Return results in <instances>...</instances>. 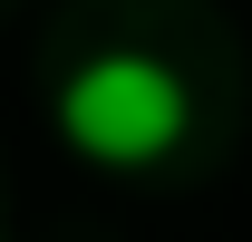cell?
Wrapping results in <instances>:
<instances>
[{
  "mask_svg": "<svg viewBox=\"0 0 252 242\" xmlns=\"http://www.w3.org/2000/svg\"><path fill=\"white\" fill-rule=\"evenodd\" d=\"M185 126H194L185 78H175L165 59H146V49H107V59H88V68L59 88V136H68V155H88V165H107V175L165 165V155L185 146Z\"/></svg>",
  "mask_w": 252,
  "mask_h": 242,
  "instance_id": "obj_1",
  "label": "cell"
}]
</instances>
